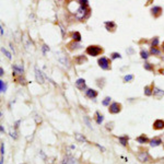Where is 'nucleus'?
I'll list each match as a JSON object with an SVG mask.
<instances>
[{
  "mask_svg": "<svg viewBox=\"0 0 164 164\" xmlns=\"http://www.w3.org/2000/svg\"><path fill=\"white\" fill-rule=\"evenodd\" d=\"M87 14H89V8L84 7V5H80L76 11V18L79 20L85 19L87 16Z\"/></svg>",
  "mask_w": 164,
  "mask_h": 164,
  "instance_id": "nucleus-1",
  "label": "nucleus"
},
{
  "mask_svg": "<svg viewBox=\"0 0 164 164\" xmlns=\"http://www.w3.org/2000/svg\"><path fill=\"white\" fill-rule=\"evenodd\" d=\"M56 58H57V60L63 66V67H67V68H69V66H70V61H69L68 57H67L63 53L57 52V53H56Z\"/></svg>",
  "mask_w": 164,
  "mask_h": 164,
  "instance_id": "nucleus-2",
  "label": "nucleus"
},
{
  "mask_svg": "<svg viewBox=\"0 0 164 164\" xmlns=\"http://www.w3.org/2000/svg\"><path fill=\"white\" fill-rule=\"evenodd\" d=\"M102 53V48L100 46H96V45H91L87 48V54L95 57L97 55H100Z\"/></svg>",
  "mask_w": 164,
  "mask_h": 164,
  "instance_id": "nucleus-3",
  "label": "nucleus"
},
{
  "mask_svg": "<svg viewBox=\"0 0 164 164\" xmlns=\"http://www.w3.org/2000/svg\"><path fill=\"white\" fill-rule=\"evenodd\" d=\"M97 63L102 69H104V70H108V69H111V61H109V59L106 57H101L97 60Z\"/></svg>",
  "mask_w": 164,
  "mask_h": 164,
  "instance_id": "nucleus-4",
  "label": "nucleus"
},
{
  "mask_svg": "<svg viewBox=\"0 0 164 164\" xmlns=\"http://www.w3.org/2000/svg\"><path fill=\"white\" fill-rule=\"evenodd\" d=\"M108 107H109L108 111L111 114H118V113L120 112V109H121V105H120L119 103H117V102L112 103Z\"/></svg>",
  "mask_w": 164,
  "mask_h": 164,
  "instance_id": "nucleus-5",
  "label": "nucleus"
},
{
  "mask_svg": "<svg viewBox=\"0 0 164 164\" xmlns=\"http://www.w3.org/2000/svg\"><path fill=\"white\" fill-rule=\"evenodd\" d=\"M34 71H35V78H36V81H37L38 83H41V84H43L44 82H45V79H44V76H43V72H42V71L37 68V67H35Z\"/></svg>",
  "mask_w": 164,
  "mask_h": 164,
  "instance_id": "nucleus-6",
  "label": "nucleus"
},
{
  "mask_svg": "<svg viewBox=\"0 0 164 164\" xmlns=\"http://www.w3.org/2000/svg\"><path fill=\"white\" fill-rule=\"evenodd\" d=\"M149 159H150V156H149V153H148L147 151H141V152L138 154V160H139L140 162H142V163L148 162Z\"/></svg>",
  "mask_w": 164,
  "mask_h": 164,
  "instance_id": "nucleus-7",
  "label": "nucleus"
},
{
  "mask_svg": "<svg viewBox=\"0 0 164 164\" xmlns=\"http://www.w3.org/2000/svg\"><path fill=\"white\" fill-rule=\"evenodd\" d=\"M12 69L14 71V74H20L22 76L23 72H24V68H23V65H18V63H14L12 65Z\"/></svg>",
  "mask_w": 164,
  "mask_h": 164,
  "instance_id": "nucleus-8",
  "label": "nucleus"
},
{
  "mask_svg": "<svg viewBox=\"0 0 164 164\" xmlns=\"http://www.w3.org/2000/svg\"><path fill=\"white\" fill-rule=\"evenodd\" d=\"M153 128L155 130H161L164 128V120L163 119H156L154 123H153Z\"/></svg>",
  "mask_w": 164,
  "mask_h": 164,
  "instance_id": "nucleus-9",
  "label": "nucleus"
},
{
  "mask_svg": "<svg viewBox=\"0 0 164 164\" xmlns=\"http://www.w3.org/2000/svg\"><path fill=\"white\" fill-rule=\"evenodd\" d=\"M76 87L79 89V90L83 91L87 89V85H85V80L84 79H78L76 82Z\"/></svg>",
  "mask_w": 164,
  "mask_h": 164,
  "instance_id": "nucleus-10",
  "label": "nucleus"
},
{
  "mask_svg": "<svg viewBox=\"0 0 164 164\" xmlns=\"http://www.w3.org/2000/svg\"><path fill=\"white\" fill-rule=\"evenodd\" d=\"M85 95H87V97L93 100V98H95L96 96H97V92H96L95 90H93V89H87V90L85 91Z\"/></svg>",
  "mask_w": 164,
  "mask_h": 164,
  "instance_id": "nucleus-11",
  "label": "nucleus"
},
{
  "mask_svg": "<svg viewBox=\"0 0 164 164\" xmlns=\"http://www.w3.org/2000/svg\"><path fill=\"white\" fill-rule=\"evenodd\" d=\"M74 161H76V160H74L72 156L66 155V156H63V159L61 160V162H60L59 164H73Z\"/></svg>",
  "mask_w": 164,
  "mask_h": 164,
  "instance_id": "nucleus-12",
  "label": "nucleus"
},
{
  "mask_svg": "<svg viewBox=\"0 0 164 164\" xmlns=\"http://www.w3.org/2000/svg\"><path fill=\"white\" fill-rule=\"evenodd\" d=\"M153 95L156 97H162V96H164V91L159 87H153Z\"/></svg>",
  "mask_w": 164,
  "mask_h": 164,
  "instance_id": "nucleus-13",
  "label": "nucleus"
},
{
  "mask_svg": "<svg viewBox=\"0 0 164 164\" xmlns=\"http://www.w3.org/2000/svg\"><path fill=\"white\" fill-rule=\"evenodd\" d=\"M104 24H105V26H106L107 31H114L115 29H116V24H115L113 21H109V22L107 21V22H105Z\"/></svg>",
  "mask_w": 164,
  "mask_h": 164,
  "instance_id": "nucleus-14",
  "label": "nucleus"
},
{
  "mask_svg": "<svg viewBox=\"0 0 164 164\" xmlns=\"http://www.w3.org/2000/svg\"><path fill=\"white\" fill-rule=\"evenodd\" d=\"M137 141L139 142V143H148L150 140H149V138H148L147 136H145V135H141V136H139L138 138H137Z\"/></svg>",
  "mask_w": 164,
  "mask_h": 164,
  "instance_id": "nucleus-15",
  "label": "nucleus"
},
{
  "mask_svg": "<svg viewBox=\"0 0 164 164\" xmlns=\"http://www.w3.org/2000/svg\"><path fill=\"white\" fill-rule=\"evenodd\" d=\"M118 140H119V142L124 147H126V145H128V136H120L118 137Z\"/></svg>",
  "mask_w": 164,
  "mask_h": 164,
  "instance_id": "nucleus-16",
  "label": "nucleus"
},
{
  "mask_svg": "<svg viewBox=\"0 0 164 164\" xmlns=\"http://www.w3.org/2000/svg\"><path fill=\"white\" fill-rule=\"evenodd\" d=\"M162 143V140L160 138H154V139L150 140V145L151 147H158Z\"/></svg>",
  "mask_w": 164,
  "mask_h": 164,
  "instance_id": "nucleus-17",
  "label": "nucleus"
},
{
  "mask_svg": "<svg viewBox=\"0 0 164 164\" xmlns=\"http://www.w3.org/2000/svg\"><path fill=\"white\" fill-rule=\"evenodd\" d=\"M74 137H76V140L78 142H87V139H85V137L83 136V135H81V134H76L74 135Z\"/></svg>",
  "mask_w": 164,
  "mask_h": 164,
  "instance_id": "nucleus-18",
  "label": "nucleus"
},
{
  "mask_svg": "<svg viewBox=\"0 0 164 164\" xmlns=\"http://www.w3.org/2000/svg\"><path fill=\"white\" fill-rule=\"evenodd\" d=\"M153 94V89L149 85H145V95L147 96H151Z\"/></svg>",
  "mask_w": 164,
  "mask_h": 164,
  "instance_id": "nucleus-19",
  "label": "nucleus"
},
{
  "mask_svg": "<svg viewBox=\"0 0 164 164\" xmlns=\"http://www.w3.org/2000/svg\"><path fill=\"white\" fill-rule=\"evenodd\" d=\"M151 12H152V14H154V15H159V14H161L162 9L161 7H153V8L151 9Z\"/></svg>",
  "mask_w": 164,
  "mask_h": 164,
  "instance_id": "nucleus-20",
  "label": "nucleus"
},
{
  "mask_svg": "<svg viewBox=\"0 0 164 164\" xmlns=\"http://www.w3.org/2000/svg\"><path fill=\"white\" fill-rule=\"evenodd\" d=\"M85 60H87V58L83 57V55H79V56L77 57L76 61H77V63H78V65H81L82 63H84Z\"/></svg>",
  "mask_w": 164,
  "mask_h": 164,
  "instance_id": "nucleus-21",
  "label": "nucleus"
},
{
  "mask_svg": "<svg viewBox=\"0 0 164 164\" xmlns=\"http://www.w3.org/2000/svg\"><path fill=\"white\" fill-rule=\"evenodd\" d=\"M96 124L97 125H101L102 123H103V120H104V116L103 115H100V113H96Z\"/></svg>",
  "mask_w": 164,
  "mask_h": 164,
  "instance_id": "nucleus-22",
  "label": "nucleus"
},
{
  "mask_svg": "<svg viewBox=\"0 0 164 164\" xmlns=\"http://www.w3.org/2000/svg\"><path fill=\"white\" fill-rule=\"evenodd\" d=\"M72 37H73V41H74V42H80V41H81V34H80L79 32L73 33Z\"/></svg>",
  "mask_w": 164,
  "mask_h": 164,
  "instance_id": "nucleus-23",
  "label": "nucleus"
},
{
  "mask_svg": "<svg viewBox=\"0 0 164 164\" xmlns=\"http://www.w3.org/2000/svg\"><path fill=\"white\" fill-rule=\"evenodd\" d=\"M69 47H70V49H76V48H80L81 45L79 43H77V42H74V43L69 44Z\"/></svg>",
  "mask_w": 164,
  "mask_h": 164,
  "instance_id": "nucleus-24",
  "label": "nucleus"
},
{
  "mask_svg": "<svg viewBox=\"0 0 164 164\" xmlns=\"http://www.w3.org/2000/svg\"><path fill=\"white\" fill-rule=\"evenodd\" d=\"M111 100H112V98L109 97V96H107V97L104 98V101L102 102V104H103L104 106H109V103H111Z\"/></svg>",
  "mask_w": 164,
  "mask_h": 164,
  "instance_id": "nucleus-25",
  "label": "nucleus"
},
{
  "mask_svg": "<svg viewBox=\"0 0 164 164\" xmlns=\"http://www.w3.org/2000/svg\"><path fill=\"white\" fill-rule=\"evenodd\" d=\"M1 52H2L3 54L5 55V57L8 58V59H11V54L8 52V50H7V49L5 48V47H1Z\"/></svg>",
  "mask_w": 164,
  "mask_h": 164,
  "instance_id": "nucleus-26",
  "label": "nucleus"
},
{
  "mask_svg": "<svg viewBox=\"0 0 164 164\" xmlns=\"http://www.w3.org/2000/svg\"><path fill=\"white\" fill-rule=\"evenodd\" d=\"M140 55H141L142 59H148V57H149V53H148L147 50H141Z\"/></svg>",
  "mask_w": 164,
  "mask_h": 164,
  "instance_id": "nucleus-27",
  "label": "nucleus"
},
{
  "mask_svg": "<svg viewBox=\"0 0 164 164\" xmlns=\"http://www.w3.org/2000/svg\"><path fill=\"white\" fill-rule=\"evenodd\" d=\"M150 53H151V54H153V55H156V56H159V55L161 54V53H160V50H159V49H156L155 47H151Z\"/></svg>",
  "mask_w": 164,
  "mask_h": 164,
  "instance_id": "nucleus-28",
  "label": "nucleus"
},
{
  "mask_svg": "<svg viewBox=\"0 0 164 164\" xmlns=\"http://www.w3.org/2000/svg\"><path fill=\"white\" fill-rule=\"evenodd\" d=\"M131 80H134V76L132 74H127V76L124 77V81L125 82H129Z\"/></svg>",
  "mask_w": 164,
  "mask_h": 164,
  "instance_id": "nucleus-29",
  "label": "nucleus"
},
{
  "mask_svg": "<svg viewBox=\"0 0 164 164\" xmlns=\"http://www.w3.org/2000/svg\"><path fill=\"white\" fill-rule=\"evenodd\" d=\"M5 89H7V87H5V82L1 80V81H0V90H1V93H5Z\"/></svg>",
  "mask_w": 164,
  "mask_h": 164,
  "instance_id": "nucleus-30",
  "label": "nucleus"
},
{
  "mask_svg": "<svg viewBox=\"0 0 164 164\" xmlns=\"http://www.w3.org/2000/svg\"><path fill=\"white\" fill-rule=\"evenodd\" d=\"M159 45V37H154L152 39V44H151V47H156Z\"/></svg>",
  "mask_w": 164,
  "mask_h": 164,
  "instance_id": "nucleus-31",
  "label": "nucleus"
},
{
  "mask_svg": "<svg viewBox=\"0 0 164 164\" xmlns=\"http://www.w3.org/2000/svg\"><path fill=\"white\" fill-rule=\"evenodd\" d=\"M10 136L13 138V139H16L18 138V136H16V131L13 130L12 128H10Z\"/></svg>",
  "mask_w": 164,
  "mask_h": 164,
  "instance_id": "nucleus-32",
  "label": "nucleus"
},
{
  "mask_svg": "<svg viewBox=\"0 0 164 164\" xmlns=\"http://www.w3.org/2000/svg\"><path fill=\"white\" fill-rule=\"evenodd\" d=\"M143 67H145V70H153V66H151L150 63H145V66H143Z\"/></svg>",
  "mask_w": 164,
  "mask_h": 164,
  "instance_id": "nucleus-33",
  "label": "nucleus"
},
{
  "mask_svg": "<svg viewBox=\"0 0 164 164\" xmlns=\"http://www.w3.org/2000/svg\"><path fill=\"white\" fill-rule=\"evenodd\" d=\"M79 3H80V5L87 7V3H89V1H87V0H79Z\"/></svg>",
  "mask_w": 164,
  "mask_h": 164,
  "instance_id": "nucleus-34",
  "label": "nucleus"
},
{
  "mask_svg": "<svg viewBox=\"0 0 164 164\" xmlns=\"http://www.w3.org/2000/svg\"><path fill=\"white\" fill-rule=\"evenodd\" d=\"M116 58H121V56H120V54H118V53H113L112 59H116Z\"/></svg>",
  "mask_w": 164,
  "mask_h": 164,
  "instance_id": "nucleus-35",
  "label": "nucleus"
},
{
  "mask_svg": "<svg viewBox=\"0 0 164 164\" xmlns=\"http://www.w3.org/2000/svg\"><path fill=\"white\" fill-rule=\"evenodd\" d=\"M18 81H19V83H21V84H25V83H26V82H25V79L24 78H22V77L18 78Z\"/></svg>",
  "mask_w": 164,
  "mask_h": 164,
  "instance_id": "nucleus-36",
  "label": "nucleus"
},
{
  "mask_svg": "<svg viewBox=\"0 0 164 164\" xmlns=\"http://www.w3.org/2000/svg\"><path fill=\"white\" fill-rule=\"evenodd\" d=\"M84 121H85V124H87V125L89 126V128H90V129H92V126H91L90 121H89V119H87V116H85V117H84Z\"/></svg>",
  "mask_w": 164,
  "mask_h": 164,
  "instance_id": "nucleus-37",
  "label": "nucleus"
},
{
  "mask_svg": "<svg viewBox=\"0 0 164 164\" xmlns=\"http://www.w3.org/2000/svg\"><path fill=\"white\" fill-rule=\"evenodd\" d=\"M42 49H43V53L45 54V53H46L47 50H49V47L47 46V45H45V44H44V45H43V48H42Z\"/></svg>",
  "mask_w": 164,
  "mask_h": 164,
  "instance_id": "nucleus-38",
  "label": "nucleus"
},
{
  "mask_svg": "<svg viewBox=\"0 0 164 164\" xmlns=\"http://www.w3.org/2000/svg\"><path fill=\"white\" fill-rule=\"evenodd\" d=\"M5 154V143H1V155Z\"/></svg>",
  "mask_w": 164,
  "mask_h": 164,
  "instance_id": "nucleus-39",
  "label": "nucleus"
},
{
  "mask_svg": "<svg viewBox=\"0 0 164 164\" xmlns=\"http://www.w3.org/2000/svg\"><path fill=\"white\" fill-rule=\"evenodd\" d=\"M0 33H1V35H3V27H2V25H1V27H0Z\"/></svg>",
  "mask_w": 164,
  "mask_h": 164,
  "instance_id": "nucleus-40",
  "label": "nucleus"
},
{
  "mask_svg": "<svg viewBox=\"0 0 164 164\" xmlns=\"http://www.w3.org/2000/svg\"><path fill=\"white\" fill-rule=\"evenodd\" d=\"M0 76H3V69L0 68Z\"/></svg>",
  "mask_w": 164,
  "mask_h": 164,
  "instance_id": "nucleus-41",
  "label": "nucleus"
},
{
  "mask_svg": "<svg viewBox=\"0 0 164 164\" xmlns=\"http://www.w3.org/2000/svg\"><path fill=\"white\" fill-rule=\"evenodd\" d=\"M128 53H130V54H132V53H134V50H132V48H129V49H128Z\"/></svg>",
  "mask_w": 164,
  "mask_h": 164,
  "instance_id": "nucleus-42",
  "label": "nucleus"
},
{
  "mask_svg": "<svg viewBox=\"0 0 164 164\" xmlns=\"http://www.w3.org/2000/svg\"><path fill=\"white\" fill-rule=\"evenodd\" d=\"M0 164H3V155H1V161H0Z\"/></svg>",
  "mask_w": 164,
  "mask_h": 164,
  "instance_id": "nucleus-43",
  "label": "nucleus"
},
{
  "mask_svg": "<svg viewBox=\"0 0 164 164\" xmlns=\"http://www.w3.org/2000/svg\"><path fill=\"white\" fill-rule=\"evenodd\" d=\"M0 129H1V132H2V134H3V132H5V129H3V127H2V126H1V127H0Z\"/></svg>",
  "mask_w": 164,
  "mask_h": 164,
  "instance_id": "nucleus-44",
  "label": "nucleus"
},
{
  "mask_svg": "<svg viewBox=\"0 0 164 164\" xmlns=\"http://www.w3.org/2000/svg\"><path fill=\"white\" fill-rule=\"evenodd\" d=\"M163 50H164V44H163Z\"/></svg>",
  "mask_w": 164,
  "mask_h": 164,
  "instance_id": "nucleus-45",
  "label": "nucleus"
},
{
  "mask_svg": "<svg viewBox=\"0 0 164 164\" xmlns=\"http://www.w3.org/2000/svg\"><path fill=\"white\" fill-rule=\"evenodd\" d=\"M163 148H164V143H163Z\"/></svg>",
  "mask_w": 164,
  "mask_h": 164,
  "instance_id": "nucleus-46",
  "label": "nucleus"
},
{
  "mask_svg": "<svg viewBox=\"0 0 164 164\" xmlns=\"http://www.w3.org/2000/svg\"><path fill=\"white\" fill-rule=\"evenodd\" d=\"M23 164H24V163H23Z\"/></svg>",
  "mask_w": 164,
  "mask_h": 164,
  "instance_id": "nucleus-47",
  "label": "nucleus"
}]
</instances>
